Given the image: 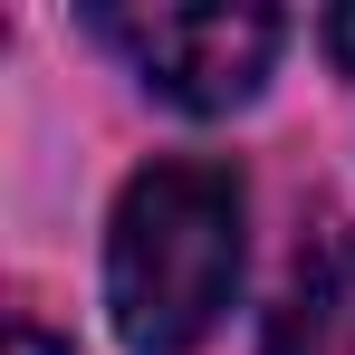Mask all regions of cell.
<instances>
[{"mask_svg": "<svg viewBox=\"0 0 355 355\" xmlns=\"http://www.w3.org/2000/svg\"><path fill=\"white\" fill-rule=\"evenodd\" d=\"M240 288V173L154 164L125 182L106 231V317L135 355H192Z\"/></svg>", "mask_w": 355, "mask_h": 355, "instance_id": "cell-1", "label": "cell"}, {"mask_svg": "<svg viewBox=\"0 0 355 355\" xmlns=\"http://www.w3.org/2000/svg\"><path fill=\"white\" fill-rule=\"evenodd\" d=\"M96 39L125 49V67L144 87H164L192 116H231L259 96V77L279 67L288 19L250 10V0H154V10H96Z\"/></svg>", "mask_w": 355, "mask_h": 355, "instance_id": "cell-2", "label": "cell"}, {"mask_svg": "<svg viewBox=\"0 0 355 355\" xmlns=\"http://www.w3.org/2000/svg\"><path fill=\"white\" fill-rule=\"evenodd\" d=\"M259 355H355V240H317L288 269Z\"/></svg>", "mask_w": 355, "mask_h": 355, "instance_id": "cell-3", "label": "cell"}, {"mask_svg": "<svg viewBox=\"0 0 355 355\" xmlns=\"http://www.w3.org/2000/svg\"><path fill=\"white\" fill-rule=\"evenodd\" d=\"M327 58L355 77V10H327Z\"/></svg>", "mask_w": 355, "mask_h": 355, "instance_id": "cell-4", "label": "cell"}, {"mask_svg": "<svg viewBox=\"0 0 355 355\" xmlns=\"http://www.w3.org/2000/svg\"><path fill=\"white\" fill-rule=\"evenodd\" d=\"M10 355H67V346L49 336V327H29V317H19V327H10Z\"/></svg>", "mask_w": 355, "mask_h": 355, "instance_id": "cell-5", "label": "cell"}]
</instances>
